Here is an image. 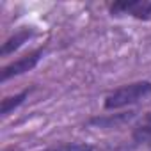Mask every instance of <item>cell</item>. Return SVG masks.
Wrapping results in <instances>:
<instances>
[{"mask_svg":"<svg viewBox=\"0 0 151 151\" xmlns=\"http://www.w3.org/2000/svg\"><path fill=\"white\" fill-rule=\"evenodd\" d=\"M32 89H34V87H27V89H23V91H20V93H16V94L6 96V98L2 100V105H0V116H2V117H7V116L13 114L16 109H20V107L27 101V98L30 96Z\"/></svg>","mask_w":151,"mask_h":151,"instance_id":"cell-6","label":"cell"},{"mask_svg":"<svg viewBox=\"0 0 151 151\" xmlns=\"http://www.w3.org/2000/svg\"><path fill=\"white\" fill-rule=\"evenodd\" d=\"M45 50H46L45 46H39V48L29 52L27 55H23V57H20V59L11 60L9 64H6L2 69H0V82L6 84V82L11 80V78L22 77V75L32 71V69L41 62V59H43V55H45Z\"/></svg>","mask_w":151,"mask_h":151,"instance_id":"cell-3","label":"cell"},{"mask_svg":"<svg viewBox=\"0 0 151 151\" xmlns=\"http://www.w3.org/2000/svg\"><path fill=\"white\" fill-rule=\"evenodd\" d=\"M137 114L133 110L128 112H119V114H105V116H94L87 121V126L93 128H101V130H109V128H119L126 123H130L132 119H135Z\"/></svg>","mask_w":151,"mask_h":151,"instance_id":"cell-4","label":"cell"},{"mask_svg":"<svg viewBox=\"0 0 151 151\" xmlns=\"http://www.w3.org/2000/svg\"><path fill=\"white\" fill-rule=\"evenodd\" d=\"M109 14L114 18L128 16L139 22L151 20V0H116L109 4Z\"/></svg>","mask_w":151,"mask_h":151,"instance_id":"cell-2","label":"cell"},{"mask_svg":"<svg viewBox=\"0 0 151 151\" xmlns=\"http://www.w3.org/2000/svg\"><path fill=\"white\" fill-rule=\"evenodd\" d=\"M45 151H93V146L86 144V142H66V144L48 147Z\"/></svg>","mask_w":151,"mask_h":151,"instance_id":"cell-8","label":"cell"},{"mask_svg":"<svg viewBox=\"0 0 151 151\" xmlns=\"http://www.w3.org/2000/svg\"><path fill=\"white\" fill-rule=\"evenodd\" d=\"M34 36H36V29L34 27H22V29H18L14 34H11L2 43V48H0V57H9V55H13L25 43H29Z\"/></svg>","mask_w":151,"mask_h":151,"instance_id":"cell-5","label":"cell"},{"mask_svg":"<svg viewBox=\"0 0 151 151\" xmlns=\"http://www.w3.org/2000/svg\"><path fill=\"white\" fill-rule=\"evenodd\" d=\"M149 140H151V112H146L132 130V142L139 146Z\"/></svg>","mask_w":151,"mask_h":151,"instance_id":"cell-7","label":"cell"},{"mask_svg":"<svg viewBox=\"0 0 151 151\" xmlns=\"http://www.w3.org/2000/svg\"><path fill=\"white\" fill-rule=\"evenodd\" d=\"M151 96V80H137L112 89L103 98V109L107 112H116L121 109H128L142 100Z\"/></svg>","mask_w":151,"mask_h":151,"instance_id":"cell-1","label":"cell"}]
</instances>
